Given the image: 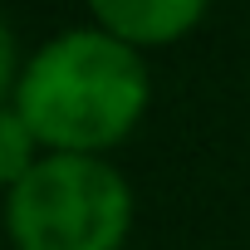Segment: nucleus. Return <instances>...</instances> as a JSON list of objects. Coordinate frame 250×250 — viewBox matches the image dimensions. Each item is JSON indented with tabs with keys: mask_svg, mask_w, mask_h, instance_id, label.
<instances>
[{
	"mask_svg": "<svg viewBox=\"0 0 250 250\" xmlns=\"http://www.w3.org/2000/svg\"><path fill=\"white\" fill-rule=\"evenodd\" d=\"M5 103L30 123L44 152L103 157L143 123L152 103V74L143 49L83 25L44 40L25 59Z\"/></svg>",
	"mask_w": 250,
	"mask_h": 250,
	"instance_id": "f257e3e1",
	"label": "nucleus"
},
{
	"mask_svg": "<svg viewBox=\"0 0 250 250\" xmlns=\"http://www.w3.org/2000/svg\"><path fill=\"white\" fill-rule=\"evenodd\" d=\"M5 230L15 250H123L133 191L108 157L44 152L5 187Z\"/></svg>",
	"mask_w": 250,
	"mask_h": 250,
	"instance_id": "f03ea898",
	"label": "nucleus"
},
{
	"mask_svg": "<svg viewBox=\"0 0 250 250\" xmlns=\"http://www.w3.org/2000/svg\"><path fill=\"white\" fill-rule=\"evenodd\" d=\"M98 30L133 49H162L187 40L201 20L211 0H83Z\"/></svg>",
	"mask_w": 250,
	"mask_h": 250,
	"instance_id": "7ed1b4c3",
	"label": "nucleus"
},
{
	"mask_svg": "<svg viewBox=\"0 0 250 250\" xmlns=\"http://www.w3.org/2000/svg\"><path fill=\"white\" fill-rule=\"evenodd\" d=\"M44 157V147H40V138L30 133V123L5 103L0 108V182L5 187H15L35 162Z\"/></svg>",
	"mask_w": 250,
	"mask_h": 250,
	"instance_id": "20e7f679",
	"label": "nucleus"
},
{
	"mask_svg": "<svg viewBox=\"0 0 250 250\" xmlns=\"http://www.w3.org/2000/svg\"><path fill=\"white\" fill-rule=\"evenodd\" d=\"M123 250H128V245H123Z\"/></svg>",
	"mask_w": 250,
	"mask_h": 250,
	"instance_id": "39448f33",
	"label": "nucleus"
}]
</instances>
